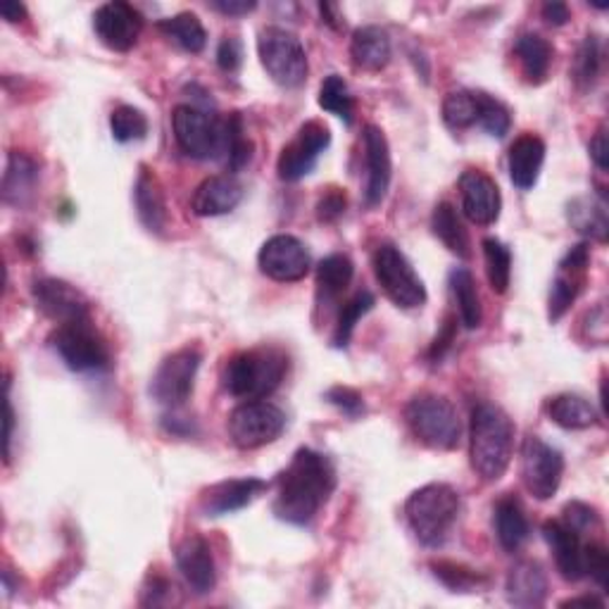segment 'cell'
Instances as JSON below:
<instances>
[{"label":"cell","mask_w":609,"mask_h":609,"mask_svg":"<svg viewBox=\"0 0 609 609\" xmlns=\"http://www.w3.org/2000/svg\"><path fill=\"white\" fill-rule=\"evenodd\" d=\"M336 488V469L326 455L301 448L281 471L272 510L281 522L305 526L329 502Z\"/></svg>","instance_id":"6da1fadb"},{"label":"cell","mask_w":609,"mask_h":609,"mask_svg":"<svg viewBox=\"0 0 609 609\" xmlns=\"http://www.w3.org/2000/svg\"><path fill=\"white\" fill-rule=\"evenodd\" d=\"M516 426L510 414L493 403H479L471 410L469 459L471 469L488 483H496L508 471L514 455Z\"/></svg>","instance_id":"7a4b0ae2"},{"label":"cell","mask_w":609,"mask_h":609,"mask_svg":"<svg viewBox=\"0 0 609 609\" xmlns=\"http://www.w3.org/2000/svg\"><path fill=\"white\" fill-rule=\"evenodd\" d=\"M463 500L450 483H426L405 502V519L422 545L438 547L455 526Z\"/></svg>","instance_id":"3957f363"},{"label":"cell","mask_w":609,"mask_h":609,"mask_svg":"<svg viewBox=\"0 0 609 609\" xmlns=\"http://www.w3.org/2000/svg\"><path fill=\"white\" fill-rule=\"evenodd\" d=\"M286 371L289 358L279 348L243 350L225 369V389L243 400H264L279 389Z\"/></svg>","instance_id":"277c9868"},{"label":"cell","mask_w":609,"mask_h":609,"mask_svg":"<svg viewBox=\"0 0 609 609\" xmlns=\"http://www.w3.org/2000/svg\"><path fill=\"white\" fill-rule=\"evenodd\" d=\"M405 424L426 448L455 450L463 438V422L448 398L436 393L414 395L405 407Z\"/></svg>","instance_id":"5b68a950"},{"label":"cell","mask_w":609,"mask_h":609,"mask_svg":"<svg viewBox=\"0 0 609 609\" xmlns=\"http://www.w3.org/2000/svg\"><path fill=\"white\" fill-rule=\"evenodd\" d=\"M258 55L270 79L284 88L307 81L309 63L301 39L284 26H264L258 36Z\"/></svg>","instance_id":"8992f818"},{"label":"cell","mask_w":609,"mask_h":609,"mask_svg":"<svg viewBox=\"0 0 609 609\" xmlns=\"http://www.w3.org/2000/svg\"><path fill=\"white\" fill-rule=\"evenodd\" d=\"M174 139L193 160H210L225 153V120L196 106H176L172 112Z\"/></svg>","instance_id":"52a82bcc"},{"label":"cell","mask_w":609,"mask_h":609,"mask_svg":"<svg viewBox=\"0 0 609 609\" xmlns=\"http://www.w3.org/2000/svg\"><path fill=\"white\" fill-rule=\"evenodd\" d=\"M374 274L389 301L403 309H417L426 303V286L414 272L405 252L393 243H383L374 252Z\"/></svg>","instance_id":"ba28073f"},{"label":"cell","mask_w":609,"mask_h":609,"mask_svg":"<svg viewBox=\"0 0 609 609\" xmlns=\"http://www.w3.org/2000/svg\"><path fill=\"white\" fill-rule=\"evenodd\" d=\"M51 346L72 371H102L110 367V350L91 319L61 324L51 336Z\"/></svg>","instance_id":"9c48e42d"},{"label":"cell","mask_w":609,"mask_h":609,"mask_svg":"<svg viewBox=\"0 0 609 609\" xmlns=\"http://www.w3.org/2000/svg\"><path fill=\"white\" fill-rule=\"evenodd\" d=\"M286 428V414L267 400H246L229 414V438L241 450L274 443Z\"/></svg>","instance_id":"30bf717a"},{"label":"cell","mask_w":609,"mask_h":609,"mask_svg":"<svg viewBox=\"0 0 609 609\" xmlns=\"http://www.w3.org/2000/svg\"><path fill=\"white\" fill-rule=\"evenodd\" d=\"M203 355L198 348H182L160 362L151 379V398L157 405L176 410L182 407L196 385Z\"/></svg>","instance_id":"8fae6325"},{"label":"cell","mask_w":609,"mask_h":609,"mask_svg":"<svg viewBox=\"0 0 609 609\" xmlns=\"http://www.w3.org/2000/svg\"><path fill=\"white\" fill-rule=\"evenodd\" d=\"M564 477V457L553 445L539 436H529L522 443V479L529 493L536 500L557 496Z\"/></svg>","instance_id":"7c38bea8"},{"label":"cell","mask_w":609,"mask_h":609,"mask_svg":"<svg viewBox=\"0 0 609 609\" xmlns=\"http://www.w3.org/2000/svg\"><path fill=\"white\" fill-rule=\"evenodd\" d=\"M588 267H590L588 243L574 246L557 264V274L553 279V286H550V298H547V319L553 324L567 315L578 295L584 293L588 281Z\"/></svg>","instance_id":"4fadbf2b"},{"label":"cell","mask_w":609,"mask_h":609,"mask_svg":"<svg viewBox=\"0 0 609 609\" xmlns=\"http://www.w3.org/2000/svg\"><path fill=\"white\" fill-rule=\"evenodd\" d=\"M331 145V133L329 127L322 124L319 120H309L298 129V137H295L284 151L279 155L276 172L284 182H301L315 170L319 155Z\"/></svg>","instance_id":"5bb4252c"},{"label":"cell","mask_w":609,"mask_h":609,"mask_svg":"<svg viewBox=\"0 0 609 609\" xmlns=\"http://www.w3.org/2000/svg\"><path fill=\"white\" fill-rule=\"evenodd\" d=\"M260 272L279 284H295L309 274V252L301 239L291 233H276L270 241H264L258 255Z\"/></svg>","instance_id":"9a60e30c"},{"label":"cell","mask_w":609,"mask_h":609,"mask_svg":"<svg viewBox=\"0 0 609 609\" xmlns=\"http://www.w3.org/2000/svg\"><path fill=\"white\" fill-rule=\"evenodd\" d=\"M143 18L141 12L124 3V0H112V3L100 6L94 12V32L102 46L115 53H129L141 36Z\"/></svg>","instance_id":"2e32d148"},{"label":"cell","mask_w":609,"mask_h":609,"mask_svg":"<svg viewBox=\"0 0 609 609\" xmlns=\"http://www.w3.org/2000/svg\"><path fill=\"white\" fill-rule=\"evenodd\" d=\"M32 295L36 307L55 324L91 319V309H88V301L84 298V293L63 279L46 276L34 281Z\"/></svg>","instance_id":"e0dca14e"},{"label":"cell","mask_w":609,"mask_h":609,"mask_svg":"<svg viewBox=\"0 0 609 609\" xmlns=\"http://www.w3.org/2000/svg\"><path fill=\"white\" fill-rule=\"evenodd\" d=\"M362 143H365V170H367L365 205L379 207L385 198V193H389L391 176H393L389 139H385L381 127L367 124L362 133Z\"/></svg>","instance_id":"ac0fdd59"},{"label":"cell","mask_w":609,"mask_h":609,"mask_svg":"<svg viewBox=\"0 0 609 609\" xmlns=\"http://www.w3.org/2000/svg\"><path fill=\"white\" fill-rule=\"evenodd\" d=\"M459 198H463V213L471 225L490 227L496 225L502 210V196L496 180L481 170H467L459 176Z\"/></svg>","instance_id":"d6986e66"},{"label":"cell","mask_w":609,"mask_h":609,"mask_svg":"<svg viewBox=\"0 0 609 609\" xmlns=\"http://www.w3.org/2000/svg\"><path fill=\"white\" fill-rule=\"evenodd\" d=\"M176 567H180L184 581L196 596H207L217 586V567L213 550L200 536H186L174 550Z\"/></svg>","instance_id":"ffe728a7"},{"label":"cell","mask_w":609,"mask_h":609,"mask_svg":"<svg viewBox=\"0 0 609 609\" xmlns=\"http://www.w3.org/2000/svg\"><path fill=\"white\" fill-rule=\"evenodd\" d=\"M267 488H270L267 481L255 477L219 481L200 496V512L205 516H227L233 512H241L248 504L255 502Z\"/></svg>","instance_id":"44dd1931"},{"label":"cell","mask_w":609,"mask_h":609,"mask_svg":"<svg viewBox=\"0 0 609 609\" xmlns=\"http://www.w3.org/2000/svg\"><path fill=\"white\" fill-rule=\"evenodd\" d=\"M243 200V184L233 174H217L196 188L191 198V210L198 217L229 215Z\"/></svg>","instance_id":"7402d4cb"},{"label":"cell","mask_w":609,"mask_h":609,"mask_svg":"<svg viewBox=\"0 0 609 609\" xmlns=\"http://www.w3.org/2000/svg\"><path fill=\"white\" fill-rule=\"evenodd\" d=\"M543 539L553 550L555 564L567 581H581L586 576L584 569V541L576 531H572L562 519H553V522L543 524Z\"/></svg>","instance_id":"603a6c76"},{"label":"cell","mask_w":609,"mask_h":609,"mask_svg":"<svg viewBox=\"0 0 609 609\" xmlns=\"http://www.w3.org/2000/svg\"><path fill=\"white\" fill-rule=\"evenodd\" d=\"M508 602L522 609L543 607L547 600V576L536 559L516 562L508 574Z\"/></svg>","instance_id":"cb8c5ba5"},{"label":"cell","mask_w":609,"mask_h":609,"mask_svg":"<svg viewBox=\"0 0 609 609\" xmlns=\"http://www.w3.org/2000/svg\"><path fill=\"white\" fill-rule=\"evenodd\" d=\"M133 203H137V215L148 231L155 236L165 233L167 200H165V193H162V184L151 167L141 165L137 186H133Z\"/></svg>","instance_id":"d4e9b609"},{"label":"cell","mask_w":609,"mask_h":609,"mask_svg":"<svg viewBox=\"0 0 609 609\" xmlns=\"http://www.w3.org/2000/svg\"><path fill=\"white\" fill-rule=\"evenodd\" d=\"M41 180L39 162L20 151H12L8 155V165L3 174V203L12 207H26L34 200L36 188Z\"/></svg>","instance_id":"484cf974"},{"label":"cell","mask_w":609,"mask_h":609,"mask_svg":"<svg viewBox=\"0 0 609 609\" xmlns=\"http://www.w3.org/2000/svg\"><path fill=\"white\" fill-rule=\"evenodd\" d=\"M545 162V141L536 133H522L512 145L508 155L510 180L516 188L529 191L536 186Z\"/></svg>","instance_id":"4316f807"},{"label":"cell","mask_w":609,"mask_h":609,"mask_svg":"<svg viewBox=\"0 0 609 609\" xmlns=\"http://www.w3.org/2000/svg\"><path fill=\"white\" fill-rule=\"evenodd\" d=\"M391 39L381 26H360L358 32L352 34L350 41V57L358 69L365 72H381L385 65L391 63Z\"/></svg>","instance_id":"83f0119b"},{"label":"cell","mask_w":609,"mask_h":609,"mask_svg":"<svg viewBox=\"0 0 609 609\" xmlns=\"http://www.w3.org/2000/svg\"><path fill=\"white\" fill-rule=\"evenodd\" d=\"M569 225L590 241L607 243L609 239V217L605 196H581L574 198L567 207Z\"/></svg>","instance_id":"f1b7e54d"},{"label":"cell","mask_w":609,"mask_h":609,"mask_svg":"<svg viewBox=\"0 0 609 609\" xmlns=\"http://www.w3.org/2000/svg\"><path fill=\"white\" fill-rule=\"evenodd\" d=\"M493 524L498 543L508 550V553H516L529 539V519L524 514L522 502L512 496L498 500L493 510Z\"/></svg>","instance_id":"f546056e"},{"label":"cell","mask_w":609,"mask_h":609,"mask_svg":"<svg viewBox=\"0 0 609 609\" xmlns=\"http://www.w3.org/2000/svg\"><path fill=\"white\" fill-rule=\"evenodd\" d=\"M355 276V264L344 252L324 258L317 267V305H331L350 286Z\"/></svg>","instance_id":"4dcf8cb0"},{"label":"cell","mask_w":609,"mask_h":609,"mask_svg":"<svg viewBox=\"0 0 609 609\" xmlns=\"http://www.w3.org/2000/svg\"><path fill=\"white\" fill-rule=\"evenodd\" d=\"M431 229H434L436 239L448 248L453 255L469 260L471 258V243H469V233L459 219L455 205L448 200H443L434 207V215H431Z\"/></svg>","instance_id":"1f68e13d"},{"label":"cell","mask_w":609,"mask_h":609,"mask_svg":"<svg viewBox=\"0 0 609 609\" xmlns=\"http://www.w3.org/2000/svg\"><path fill=\"white\" fill-rule=\"evenodd\" d=\"M514 55L522 65L524 79L533 86H539L547 79L550 65H553V46L539 34H522L514 41Z\"/></svg>","instance_id":"d6a6232c"},{"label":"cell","mask_w":609,"mask_h":609,"mask_svg":"<svg viewBox=\"0 0 609 609\" xmlns=\"http://www.w3.org/2000/svg\"><path fill=\"white\" fill-rule=\"evenodd\" d=\"M450 291L459 309V322L465 324V329L469 331L479 329L483 322V307L477 289V279H474L471 272L465 270V267H455L450 272Z\"/></svg>","instance_id":"836d02e7"},{"label":"cell","mask_w":609,"mask_h":609,"mask_svg":"<svg viewBox=\"0 0 609 609\" xmlns=\"http://www.w3.org/2000/svg\"><path fill=\"white\" fill-rule=\"evenodd\" d=\"M547 414L557 426L569 428V431H584L598 424V412L592 407L586 398L574 395V393H562L555 395L547 403Z\"/></svg>","instance_id":"e575fe53"},{"label":"cell","mask_w":609,"mask_h":609,"mask_svg":"<svg viewBox=\"0 0 609 609\" xmlns=\"http://www.w3.org/2000/svg\"><path fill=\"white\" fill-rule=\"evenodd\" d=\"M157 26L162 34L172 39L176 46L184 48L186 53H200L207 43L205 26L198 20V14H193V12L174 14V18L162 20Z\"/></svg>","instance_id":"d590c367"},{"label":"cell","mask_w":609,"mask_h":609,"mask_svg":"<svg viewBox=\"0 0 609 609\" xmlns=\"http://www.w3.org/2000/svg\"><path fill=\"white\" fill-rule=\"evenodd\" d=\"M602 72V41L596 34H588L581 46L576 51L574 65H572V77L578 91H590L592 86L598 84Z\"/></svg>","instance_id":"8d00e7d4"},{"label":"cell","mask_w":609,"mask_h":609,"mask_svg":"<svg viewBox=\"0 0 609 609\" xmlns=\"http://www.w3.org/2000/svg\"><path fill=\"white\" fill-rule=\"evenodd\" d=\"M229 172H241L252 160V141L248 139L243 117L239 112L229 115L225 120V153Z\"/></svg>","instance_id":"74e56055"},{"label":"cell","mask_w":609,"mask_h":609,"mask_svg":"<svg viewBox=\"0 0 609 609\" xmlns=\"http://www.w3.org/2000/svg\"><path fill=\"white\" fill-rule=\"evenodd\" d=\"M483 260H486V274L488 284L496 293H508L512 281V252L498 239L483 241Z\"/></svg>","instance_id":"f35d334b"},{"label":"cell","mask_w":609,"mask_h":609,"mask_svg":"<svg viewBox=\"0 0 609 609\" xmlns=\"http://www.w3.org/2000/svg\"><path fill=\"white\" fill-rule=\"evenodd\" d=\"M443 122L455 131L479 124V91H453L445 96Z\"/></svg>","instance_id":"ab89813d"},{"label":"cell","mask_w":609,"mask_h":609,"mask_svg":"<svg viewBox=\"0 0 609 609\" xmlns=\"http://www.w3.org/2000/svg\"><path fill=\"white\" fill-rule=\"evenodd\" d=\"M319 108L336 115L338 120H344L346 124L352 122L355 115V100L350 96V88L344 81V77H338V74H331V77H326L319 86Z\"/></svg>","instance_id":"60d3db41"},{"label":"cell","mask_w":609,"mask_h":609,"mask_svg":"<svg viewBox=\"0 0 609 609\" xmlns=\"http://www.w3.org/2000/svg\"><path fill=\"white\" fill-rule=\"evenodd\" d=\"M431 569H434V576L438 581L453 592H474L486 584V578L479 572H474L457 562H448V559L431 562Z\"/></svg>","instance_id":"b9f144b4"},{"label":"cell","mask_w":609,"mask_h":609,"mask_svg":"<svg viewBox=\"0 0 609 609\" xmlns=\"http://www.w3.org/2000/svg\"><path fill=\"white\" fill-rule=\"evenodd\" d=\"M371 307H374V295H371L369 291L355 293L352 298L344 305V309H340V315H338L336 331H334V346L336 348L348 346V340L355 331V324H358Z\"/></svg>","instance_id":"7bdbcfd3"},{"label":"cell","mask_w":609,"mask_h":609,"mask_svg":"<svg viewBox=\"0 0 609 609\" xmlns=\"http://www.w3.org/2000/svg\"><path fill=\"white\" fill-rule=\"evenodd\" d=\"M110 131H112V139L120 143L141 141L148 133V117L139 108L120 106L110 115Z\"/></svg>","instance_id":"ee69618b"},{"label":"cell","mask_w":609,"mask_h":609,"mask_svg":"<svg viewBox=\"0 0 609 609\" xmlns=\"http://www.w3.org/2000/svg\"><path fill=\"white\" fill-rule=\"evenodd\" d=\"M479 124L490 133V137L502 139L512 127L510 110L493 96L479 91Z\"/></svg>","instance_id":"f6af8a7d"},{"label":"cell","mask_w":609,"mask_h":609,"mask_svg":"<svg viewBox=\"0 0 609 609\" xmlns=\"http://www.w3.org/2000/svg\"><path fill=\"white\" fill-rule=\"evenodd\" d=\"M562 522L567 524L572 531H576L578 536H584V533H588L592 529H600V514L592 510L590 504L574 500L567 504V508H564Z\"/></svg>","instance_id":"bcb514c9"},{"label":"cell","mask_w":609,"mask_h":609,"mask_svg":"<svg viewBox=\"0 0 609 609\" xmlns=\"http://www.w3.org/2000/svg\"><path fill=\"white\" fill-rule=\"evenodd\" d=\"M584 569L596 578L600 588H607L609 578V553L602 543H586L584 545Z\"/></svg>","instance_id":"7dc6e473"},{"label":"cell","mask_w":609,"mask_h":609,"mask_svg":"<svg viewBox=\"0 0 609 609\" xmlns=\"http://www.w3.org/2000/svg\"><path fill=\"white\" fill-rule=\"evenodd\" d=\"M326 400L350 420H358L360 414H365V400L350 385H334V389L326 391Z\"/></svg>","instance_id":"c3c4849f"},{"label":"cell","mask_w":609,"mask_h":609,"mask_svg":"<svg viewBox=\"0 0 609 609\" xmlns=\"http://www.w3.org/2000/svg\"><path fill=\"white\" fill-rule=\"evenodd\" d=\"M346 207H348L346 193L340 188H329L317 203V217H319V221L331 225V221H336V219H340L346 215Z\"/></svg>","instance_id":"681fc988"},{"label":"cell","mask_w":609,"mask_h":609,"mask_svg":"<svg viewBox=\"0 0 609 609\" xmlns=\"http://www.w3.org/2000/svg\"><path fill=\"white\" fill-rule=\"evenodd\" d=\"M584 331H586V338L590 340V344H605L607 340V309L605 305H596L592 309L586 312L584 317Z\"/></svg>","instance_id":"f907efd6"},{"label":"cell","mask_w":609,"mask_h":609,"mask_svg":"<svg viewBox=\"0 0 609 609\" xmlns=\"http://www.w3.org/2000/svg\"><path fill=\"white\" fill-rule=\"evenodd\" d=\"M241 63H243L241 41L239 39H225V41H221L219 48H217V65H219V69L233 74V72H239Z\"/></svg>","instance_id":"816d5d0a"},{"label":"cell","mask_w":609,"mask_h":609,"mask_svg":"<svg viewBox=\"0 0 609 609\" xmlns=\"http://www.w3.org/2000/svg\"><path fill=\"white\" fill-rule=\"evenodd\" d=\"M455 329H457V319L453 315H448V317H445L443 326H441L438 336L434 338V344H431V348H428V360L431 362H441L443 355L450 350L453 340H455Z\"/></svg>","instance_id":"f5cc1de1"},{"label":"cell","mask_w":609,"mask_h":609,"mask_svg":"<svg viewBox=\"0 0 609 609\" xmlns=\"http://www.w3.org/2000/svg\"><path fill=\"white\" fill-rule=\"evenodd\" d=\"M172 590L174 586L167 581L165 576H151L148 578V584L143 588V605L148 607H157V605H165L170 598H172Z\"/></svg>","instance_id":"db71d44e"},{"label":"cell","mask_w":609,"mask_h":609,"mask_svg":"<svg viewBox=\"0 0 609 609\" xmlns=\"http://www.w3.org/2000/svg\"><path fill=\"white\" fill-rule=\"evenodd\" d=\"M588 151H590V160L596 162V167L600 172H607V167H609V148H607V129L605 127H600L596 131V137H592Z\"/></svg>","instance_id":"11a10c76"},{"label":"cell","mask_w":609,"mask_h":609,"mask_svg":"<svg viewBox=\"0 0 609 609\" xmlns=\"http://www.w3.org/2000/svg\"><path fill=\"white\" fill-rule=\"evenodd\" d=\"M213 8L227 18H241V14H248L258 8L255 0H215Z\"/></svg>","instance_id":"9f6ffc18"},{"label":"cell","mask_w":609,"mask_h":609,"mask_svg":"<svg viewBox=\"0 0 609 609\" xmlns=\"http://www.w3.org/2000/svg\"><path fill=\"white\" fill-rule=\"evenodd\" d=\"M12 434H14V407H12V400H10V379H8L6 381V434H3L6 465L10 463V455H12Z\"/></svg>","instance_id":"6f0895ef"},{"label":"cell","mask_w":609,"mask_h":609,"mask_svg":"<svg viewBox=\"0 0 609 609\" xmlns=\"http://www.w3.org/2000/svg\"><path fill=\"white\" fill-rule=\"evenodd\" d=\"M543 20L547 24H553V26H564L572 20V12L564 3H557V0H553V3L543 6Z\"/></svg>","instance_id":"680465c9"},{"label":"cell","mask_w":609,"mask_h":609,"mask_svg":"<svg viewBox=\"0 0 609 609\" xmlns=\"http://www.w3.org/2000/svg\"><path fill=\"white\" fill-rule=\"evenodd\" d=\"M0 14H3L6 22L18 24V22L26 20V8L22 3H14V0H6V3L0 6Z\"/></svg>","instance_id":"91938a15"},{"label":"cell","mask_w":609,"mask_h":609,"mask_svg":"<svg viewBox=\"0 0 609 609\" xmlns=\"http://www.w3.org/2000/svg\"><path fill=\"white\" fill-rule=\"evenodd\" d=\"M562 607H598V609H602L605 602H602L600 598H596V596H584V598H569V600H564Z\"/></svg>","instance_id":"94428289"}]
</instances>
